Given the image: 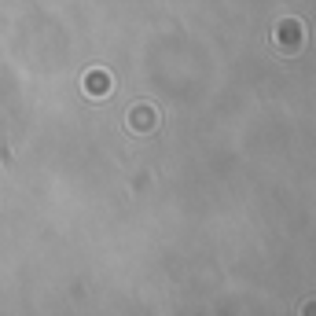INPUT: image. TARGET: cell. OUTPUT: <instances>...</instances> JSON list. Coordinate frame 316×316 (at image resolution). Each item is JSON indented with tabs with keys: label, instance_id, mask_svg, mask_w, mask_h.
<instances>
[{
	"label": "cell",
	"instance_id": "1",
	"mask_svg": "<svg viewBox=\"0 0 316 316\" xmlns=\"http://www.w3.org/2000/svg\"><path fill=\"white\" fill-rule=\"evenodd\" d=\"M107 85H110V81L103 78V74H92V78H88V88H92V92H96V88H99V92H107Z\"/></svg>",
	"mask_w": 316,
	"mask_h": 316
}]
</instances>
